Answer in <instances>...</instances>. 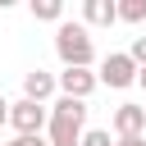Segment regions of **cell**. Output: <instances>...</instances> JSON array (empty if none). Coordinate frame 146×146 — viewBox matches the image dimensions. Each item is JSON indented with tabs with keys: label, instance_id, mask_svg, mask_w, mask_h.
<instances>
[{
	"label": "cell",
	"instance_id": "cell-1",
	"mask_svg": "<svg viewBox=\"0 0 146 146\" xmlns=\"http://www.w3.org/2000/svg\"><path fill=\"white\" fill-rule=\"evenodd\" d=\"M55 55L64 68H91V59H96L91 27L87 23H59L55 27Z\"/></svg>",
	"mask_w": 146,
	"mask_h": 146
},
{
	"label": "cell",
	"instance_id": "cell-2",
	"mask_svg": "<svg viewBox=\"0 0 146 146\" xmlns=\"http://www.w3.org/2000/svg\"><path fill=\"white\" fill-rule=\"evenodd\" d=\"M9 128H14V137H41V132L50 128V105L14 100V105H9Z\"/></svg>",
	"mask_w": 146,
	"mask_h": 146
},
{
	"label": "cell",
	"instance_id": "cell-3",
	"mask_svg": "<svg viewBox=\"0 0 146 146\" xmlns=\"http://www.w3.org/2000/svg\"><path fill=\"white\" fill-rule=\"evenodd\" d=\"M137 73H141V68L132 64V55H128V50H114V55H105V59H100V73H96V78H100L105 87L123 91V87H132V82H137Z\"/></svg>",
	"mask_w": 146,
	"mask_h": 146
},
{
	"label": "cell",
	"instance_id": "cell-4",
	"mask_svg": "<svg viewBox=\"0 0 146 146\" xmlns=\"http://www.w3.org/2000/svg\"><path fill=\"white\" fill-rule=\"evenodd\" d=\"M100 87V78L91 68H64L59 73V96H73V100H87L91 91Z\"/></svg>",
	"mask_w": 146,
	"mask_h": 146
},
{
	"label": "cell",
	"instance_id": "cell-5",
	"mask_svg": "<svg viewBox=\"0 0 146 146\" xmlns=\"http://www.w3.org/2000/svg\"><path fill=\"white\" fill-rule=\"evenodd\" d=\"M55 91H59V78H55V73H46V68H32V73H23V100H36V105H46Z\"/></svg>",
	"mask_w": 146,
	"mask_h": 146
},
{
	"label": "cell",
	"instance_id": "cell-6",
	"mask_svg": "<svg viewBox=\"0 0 146 146\" xmlns=\"http://www.w3.org/2000/svg\"><path fill=\"white\" fill-rule=\"evenodd\" d=\"M110 128H114V137H141L146 132V105H119Z\"/></svg>",
	"mask_w": 146,
	"mask_h": 146
},
{
	"label": "cell",
	"instance_id": "cell-7",
	"mask_svg": "<svg viewBox=\"0 0 146 146\" xmlns=\"http://www.w3.org/2000/svg\"><path fill=\"white\" fill-rule=\"evenodd\" d=\"M82 23H87V27H110V23H119V0H82Z\"/></svg>",
	"mask_w": 146,
	"mask_h": 146
},
{
	"label": "cell",
	"instance_id": "cell-8",
	"mask_svg": "<svg viewBox=\"0 0 146 146\" xmlns=\"http://www.w3.org/2000/svg\"><path fill=\"white\" fill-rule=\"evenodd\" d=\"M36 23H64V0H32Z\"/></svg>",
	"mask_w": 146,
	"mask_h": 146
},
{
	"label": "cell",
	"instance_id": "cell-9",
	"mask_svg": "<svg viewBox=\"0 0 146 146\" xmlns=\"http://www.w3.org/2000/svg\"><path fill=\"white\" fill-rule=\"evenodd\" d=\"M119 23H146V0H119Z\"/></svg>",
	"mask_w": 146,
	"mask_h": 146
},
{
	"label": "cell",
	"instance_id": "cell-10",
	"mask_svg": "<svg viewBox=\"0 0 146 146\" xmlns=\"http://www.w3.org/2000/svg\"><path fill=\"white\" fill-rule=\"evenodd\" d=\"M82 146H114V137H110V128H91V132H82Z\"/></svg>",
	"mask_w": 146,
	"mask_h": 146
},
{
	"label": "cell",
	"instance_id": "cell-11",
	"mask_svg": "<svg viewBox=\"0 0 146 146\" xmlns=\"http://www.w3.org/2000/svg\"><path fill=\"white\" fill-rule=\"evenodd\" d=\"M128 55H132L137 68H146V36H132V50H128Z\"/></svg>",
	"mask_w": 146,
	"mask_h": 146
},
{
	"label": "cell",
	"instance_id": "cell-12",
	"mask_svg": "<svg viewBox=\"0 0 146 146\" xmlns=\"http://www.w3.org/2000/svg\"><path fill=\"white\" fill-rule=\"evenodd\" d=\"M5 146H50V141H46V137H9Z\"/></svg>",
	"mask_w": 146,
	"mask_h": 146
},
{
	"label": "cell",
	"instance_id": "cell-13",
	"mask_svg": "<svg viewBox=\"0 0 146 146\" xmlns=\"http://www.w3.org/2000/svg\"><path fill=\"white\" fill-rule=\"evenodd\" d=\"M114 146H146V137H114Z\"/></svg>",
	"mask_w": 146,
	"mask_h": 146
},
{
	"label": "cell",
	"instance_id": "cell-14",
	"mask_svg": "<svg viewBox=\"0 0 146 146\" xmlns=\"http://www.w3.org/2000/svg\"><path fill=\"white\" fill-rule=\"evenodd\" d=\"M5 123H9V100L0 96V128H5Z\"/></svg>",
	"mask_w": 146,
	"mask_h": 146
},
{
	"label": "cell",
	"instance_id": "cell-15",
	"mask_svg": "<svg viewBox=\"0 0 146 146\" xmlns=\"http://www.w3.org/2000/svg\"><path fill=\"white\" fill-rule=\"evenodd\" d=\"M137 87H141V91H146V68H141V73H137Z\"/></svg>",
	"mask_w": 146,
	"mask_h": 146
}]
</instances>
